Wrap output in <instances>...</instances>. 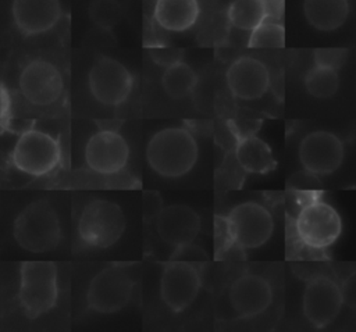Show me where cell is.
<instances>
[{
	"instance_id": "18",
	"label": "cell",
	"mask_w": 356,
	"mask_h": 332,
	"mask_svg": "<svg viewBox=\"0 0 356 332\" xmlns=\"http://www.w3.org/2000/svg\"><path fill=\"white\" fill-rule=\"evenodd\" d=\"M13 19L18 31L35 36L50 31L61 17L58 0H13Z\"/></svg>"
},
{
	"instance_id": "11",
	"label": "cell",
	"mask_w": 356,
	"mask_h": 332,
	"mask_svg": "<svg viewBox=\"0 0 356 332\" xmlns=\"http://www.w3.org/2000/svg\"><path fill=\"white\" fill-rule=\"evenodd\" d=\"M299 161L306 172L314 176L335 172L345 157L342 140L328 131L309 132L299 144Z\"/></svg>"
},
{
	"instance_id": "16",
	"label": "cell",
	"mask_w": 356,
	"mask_h": 332,
	"mask_svg": "<svg viewBox=\"0 0 356 332\" xmlns=\"http://www.w3.org/2000/svg\"><path fill=\"white\" fill-rule=\"evenodd\" d=\"M228 299L238 317L253 318L263 314L270 307L273 289L263 276L243 274L232 282Z\"/></svg>"
},
{
	"instance_id": "21",
	"label": "cell",
	"mask_w": 356,
	"mask_h": 332,
	"mask_svg": "<svg viewBox=\"0 0 356 332\" xmlns=\"http://www.w3.org/2000/svg\"><path fill=\"white\" fill-rule=\"evenodd\" d=\"M303 14L318 31H334L342 26L349 15L348 0H305Z\"/></svg>"
},
{
	"instance_id": "7",
	"label": "cell",
	"mask_w": 356,
	"mask_h": 332,
	"mask_svg": "<svg viewBox=\"0 0 356 332\" xmlns=\"http://www.w3.org/2000/svg\"><path fill=\"white\" fill-rule=\"evenodd\" d=\"M60 157L58 140L33 128L19 133L11 153L14 167L32 176H42L51 172L58 165Z\"/></svg>"
},
{
	"instance_id": "12",
	"label": "cell",
	"mask_w": 356,
	"mask_h": 332,
	"mask_svg": "<svg viewBox=\"0 0 356 332\" xmlns=\"http://www.w3.org/2000/svg\"><path fill=\"white\" fill-rule=\"evenodd\" d=\"M18 88L31 104L46 107L54 104L61 97L64 81L60 69L53 63L36 58L22 68Z\"/></svg>"
},
{
	"instance_id": "2",
	"label": "cell",
	"mask_w": 356,
	"mask_h": 332,
	"mask_svg": "<svg viewBox=\"0 0 356 332\" xmlns=\"http://www.w3.org/2000/svg\"><path fill=\"white\" fill-rule=\"evenodd\" d=\"M13 232L17 243L32 253L50 251L61 239L58 215L44 199L32 201L18 214Z\"/></svg>"
},
{
	"instance_id": "15",
	"label": "cell",
	"mask_w": 356,
	"mask_h": 332,
	"mask_svg": "<svg viewBox=\"0 0 356 332\" xmlns=\"http://www.w3.org/2000/svg\"><path fill=\"white\" fill-rule=\"evenodd\" d=\"M225 82L231 93L241 100H257L270 86V74L260 60L242 56L231 63L225 72Z\"/></svg>"
},
{
	"instance_id": "23",
	"label": "cell",
	"mask_w": 356,
	"mask_h": 332,
	"mask_svg": "<svg viewBox=\"0 0 356 332\" xmlns=\"http://www.w3.org/2000/svg\"><path fill=\"white\" fill-rule=\"evenodd\" d=\"M227 17L236 29L250 32L266 18V13L260 0H232Z\"/></svg>"
},
{
	"instance_id": "6",
	"label": "cell",
	"mask_w": 356,
	"mask_h": 332,
	"mask_svg": "<svg viewBox=\"0 0 356 332\" xmlns=\"http://www.w3.org/2000/svg\"><path fill=\"white\" fill-rule=\"evenodd\" d=\"M125 231V215L114 201L96 199L85 204L78 219V236L85 246L106 249Z\"/></svg>"
},
{
	"instance_id": "5",
	"label": "cell",
	"mask_w": 356,
	"mask_h": 332,
	"mask_svg": "<svg viewBox=\"0 0 356 332\" xmlns=\"http://www.w3.org/2000/svg\"><path fill=\"white\" fill-rule=\"evenodd\" d=\"M221 219L229 243L238 250L259 249L270 240L274 232V218L270 210L257 201H243Z\"/></svg>"
},
{
	"instance_id": "28",
	"label": "cell",
	"mask_w": 356,
	"mask_h": 332,
	"mask_svg": "<svg viewBox=\"0 0 356 332\" xmlns=\"http://www.w3.org/2000/svg\"><path fill=\"white\" fill-rule=\"evenodd\" d=\"M163 208L161 196L154 190H146L143 193V218L146 221L154 219Z\"/></svg>"
},
{
	"instance_id": "8",
	"label": "cell",
	"mask_w": 356,
	"mask_h": 332,
	"mask_svg": "<svg viewBox=\"0 0 356 332\" xmlns=\"http://www.w3.org/2000/svg\"><path fill=\"white\" fill-rule=\"evenodd\" d=\"M134 279L118 267H108L97 272L86 292L88 307L100 314H114L131 300Z\"/></svg>"
},
{
	"instance_id": "1",
	"label": "cell",
	"mask_w": 356,
	"mask_h": 332,
	"mask_svg": "<svg viewBox=\"0 0 356 332\" xmlns=\"http://www.w3.org/2000/svg\"><path fill=\"white\" fill-rule=\"evenodd\" d=\"M197 157V142L185 128H164L156 132L146 146L149 167L164 178L186 175L195 167Z\"/></svg>"
},
{
	"instance_id": "27",
	"label": "cell",
	"mask_w": 356,
	"mask_h": 332,
	"mask_svg": "<svg viewBox=\"0 0 356 332\" xmlns=\"http://www.w3.org/2000/svg\"><path fill=\"white\" fill-rule=\"evenodd\" d=\"M348 57V50L343 47H323L316 49L313 53L314 65L327 67L332 69H339Z\"/></svg>"
},
{
	"instance_id": "30",
	"label": "cell",
	"mask_w": 356,
	"mask_h": 332,
	"mask_svg": "<svg viewBox=\"0 0 356 332\" xmlns=\"http://www.w3.org/2000/svg\"><path fill=\"white\" fill-rule=\"evenodd\" d=\"M154 60L159 61L160 64H163L164 67H167V65H170V64H172V63L181 60V50L161 46V47L157 49V51L154 53Z\"/></svg>"
},
{
	"instance_id": "29",
	"label": "cell",
	"mask_w": 356,
	"mask_h": 332,
	"mask_svg": "<svg viewBox=\"0 0 356 332\" xmlns=\"http://www.w3.org/2000/svg\"><path fill=\"white\" fill-rule=\"evenodd\" d=\"M264 8L266 17L282 21L284 11H285V0H260Z\"/></svg>"
},
{
	"instance_id": "22",
	"label": "cell",
	"mask_w": 356,
	"mask_h": 332,
	"mask_svg": "<svg viewBox=\"0 0 356 332\" xmlns=\"http://www.w3.org/2000/svg\"><path fill=\"white\" fill-rule=\"evenodd\" d=\"M197 85V74L184 61H175L165 67L161 75V86L171 99H184Z\"/></svg>"
},
{
	"instance_id": "20",
	"label": "cell",
	"mask_w": 356,
	"mask_h": 332,
	"mask_svg": "<svg viewBox=\"0 0 356 332\" xmlns=\"http://www.w3.org/2000/svg\"><path fill=\"white\" fill-rule=\"evenodd\" d=\"M238 165L249 174H266L277 167L270 146L254 135L239 136L235 144Z\"/></svg>"
},
{
	"instance_id": "9",
	"label": "cell",
	"mask_w": 356,
	"mask_h": 332,
	"mask_svg": "<svg viewBox=\"0 0 356 332\" xmlns=\"http://www.w3.org/2000/svg\"><path fill=\"white\" fill-rule=\"evenodd\" d=\"M88 85L92 96L104 106H120L131 94L134 78L129 69L113 57L97 58L89 74Z\"/></svg>"
},
{
	"instance_id": "13",
	"label": "cell",
	"mask_w": 356,
	"mask_h": 332,
	"mask_svg": "<svg viewBox=\"0 0 356 332\" xmlns=\"http://www.w3.org/2000/svg\"><path fill=\"white\" fill-rule=\"evenodd\" d=\"M200 286L199 271L185 260H174L161 272L160 297L172 313H181L195 301Z\"/></svg>"
},
{
	"instance_id": "3",
	"label": "cell",
	"mask_w": 356,
	"mask_h": 332,
	"mask_svg": "<svg viewBox=\"0 0 356 332\" xmlns=\"http://www.w3.org/2000/svg\"><path fill=\"white\" fill-rule=\"evenodd\" d=\"M57 268L51 261H24L19 268L18 300L31 319L50 311L57 301Z\"/></svg>"
},
{
	"instance_id": "19",
	"label": "cell",
	"mask_w": 356,
	"mask_h": 332,
	"mask_svg": "<svg viewBox=\"0 0 356 332\" xmlns=\"http://www.w3.org/2000/svg\"><path fill=\"white\" fill-rule=\"evenodd\" d=\"M199 14L197 0H157L153 19L165 31L184 32L196 24Z\"/></svg>"
},
{
	"instance_id": "17",
	"label": "cell",
	"mask_w": 356,
	"mask_h": 332,
	"mask_svg": "<svg viewBox=\"0 0 356 332\" xmlns=\"http://www.w3.org/2000/svg\"><path fill=\"white\" fill-rule=\"evenodd\" d=\"M156 231L160 239L174 249L185 246L196 239L200 231V217L186 204H171L157 214Z\"/></svg>"
},
{
	"instance_id": "25",
	"label": "cell",
	"mask_w": 356,
	"mask_h": 332,
	"mask_svg": "<svg viewBox=\"0 0 356 332\" xmlns=\"http://www.w3.org/2000/svg\"><path fill=\"white\" fill-rule=\"evenodd\" d=\"M248 46L253 49H270L285 46V28L282 21L266 17L254 29L250 31Z\"/></svg>"
},
{
	"instance_id": "26",
	"label": "cell",
	"mask_w": 356,
	"mask_h": 332,
	"mask_svg": "<svg viewBox=\"0 0 356 332\" xmlns=\"http://www.w3.org/2000/svg\"><path fill=\"white\" fill-rule=\"evenodd\" d=\"M89 18L99 28L110 31L122 18V8L117 0H93L88 8Z\"/></svg>"
},
{
	"instance_id": "10",
	"label": "cell",
	"mask_w": 356,
	"mask_h": 332,
	"mask_svg": "<svg viewBox=\"0 0 356 332\" xmlns=\"http://www.w3.org/2000/svg\"><path fill=\"white\" fill-rule=\"evenodd\" d=\"M343 293L339 285L324 275L313 276L306 282L302 294V313L312 326L327 328L339 315Z\"/></svg>"
},
{
	"instance_id": "14",
	"label": "cell",
	"mask_w": 356,
	"mask_h": 332,
	"mask_svg": "<svg viewBox=\"0 0 356 332\" xmlns=\"http://www.w3.org/2000/svg\"><path fill=\"white\" fill-rule=\"evenodd\" d=\"M129 147L122 135L106 128L93 133L85 146V163L100 175L121 172L128 163Z\"/></svg>"
},
{
	"instance_id": "24",
	"label": "cell",
	"mask_w": 356,
	"mask_h": 332,
	"mask_svg": "<svg viewBox=\"0 0 356 332\" xmlns=\"http://www.w3.org/2000/svg\"><path fill=\"white\" fill-rule=\"evenodd\" d=\"M306 90L318 99H327L337 93L339 88V75L337 69L314 65L305 75Z\"/></svg>"
},
{
	"instance_id": "4",
	"label": "cell",
	"mask_w": 356,
	"mask_h": 332,
	"mask_svg": "<svg viewBox=\"0 0 356 332\" xmlns=\"http://www.w3.org/2000/svg\"><path fill=\"white\" fill-rule=\"evenodd\" d=\"M295 233L299 242L312 250H325L342 233L339 213L318 196L306 200L295 218Z\"/></svg>"
}]
</instances>
